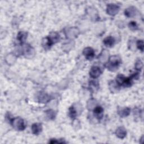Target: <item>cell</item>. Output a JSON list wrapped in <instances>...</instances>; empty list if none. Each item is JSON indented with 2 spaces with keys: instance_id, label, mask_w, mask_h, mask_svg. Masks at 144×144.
<instances>
[{
  "instance_id": "cell-11",
  "label": "cell",
  "mask_w": 144,
  "mask_h": 144,
  "mask_svg": "<svg viewBox=\"0 0 144 144\" xmlns=\"http://www.w3.org/2000/svg\"><path fill=\"white\" fill-rule=\"evenodd\" d=\"M137 47L138 48L140 49V50H141L142 51H143V41L142 40H139L137 42Z\"/></svg>"
},
{
  "instance_id": "cell-1",
  "label": "cell",
  "mask_w": 144,
  "mask_h": 144,
  "mask_svg": "<svg viewBox=\"0 0 144 144\" xmlns=\"http://www.w3.org/2000/svg\"><path fill=\"white\" fill-rule=\"evenodd\" d=\"M119 64H120V59H118L117 56H112L110 58V61L109 62L108 68L109 70L110 69V68H112V69H111L110 71H113L115 69L118 68V67Z\"/></svg>"
},
{
  "instance_id": "cell-10",
  "label": "cell",
  "mask_w": 144,
  "mask_h": 144,
  "mask_svg": "<svg viewBox=\"0 0 144 144\" xmlns=\"http://www.w3.org/2000/svg\"><path fill=\"white\" fill-rule=\"evenodd\" d=\"M130 109L128 108H125L124 109H123L122 111H121V116L122 117H126V116H127L128 115L130 114Z\"/></svg>"
},
{
  "instance_id": "cell-6",
  "label": "cell",
  "mask_w": 144,
  "mask_h": 144,
  "mask_svg": "<svg viewBox=\"0 0 144 144\" xmlns=\"http://www.w3.org/2000/svg\"><path fill=\"white\" fill-rule=\"evenodd\" d=\"M114 42H115V40L114 38H113L111 36L105 38L104 40V43L106 45V46L112 47L114 44Z\"/></svg>"
},
{
  "instance_id": "cell-5",
  "label": "cell",
  "mask_w": 144,
  "mask_h": 144,
  "mask_svg": "<svg viewBox=\"0 0 144 144\" xmlns=\"http://www.w3.org/2000/svg\"><path fill=\"white\" fill-rule=\"evenodd\" d=\"M32 130L34 134L38 135L42 131V126L39 123H35L32 125Z\"/></svg>"
},
{
  "instance_id": "cell-12",
  "label": "cell",
  "mask_w": 144,
  "mask_h": 144,
  "mask_svg": "<svg viewBox=\"0 0 144 144\" xmlns=\"http://www.w3.org/2000/svg\"><path fill=\"white\" fill-rule=\"evenodd\" d=\"M130 28L131 29H135L137 27V25H136V23L135 22H130Z\"/></svg>"
},
{
  "instance_id": "cell-2",
  "label": "cell",
  "mask_w": 144,
  "mask_h": 144,
  "mask_svg": "<svg viewBox=\"0 0 144 144\" xmlns=\"http://www.w3.org/2000/svg\"><path fill=\"white\" fill-rule=\"evenodd\" d=\"M13 125L14 127L19 130L23 131L25 129V125L24 123V121L21 118H16L13 121Z\"/></svg>"
},
{
  "instance_id": "cell-3",
  "label": "cell",
  "mask_w": 144,
  "mask_h": 144,
  "mask_svg": "<svg viewBox=\"0 0 144 144\" xmlns=\"http://www.w3.org/2000/svg\"><path fill=\"white\" fill-rule=\"evenodd\" d=\"M83 54L87 59H92L93 56L95 52L93 49L91 47H87L84 49Z\"/></svg>"
},
{
  "instance_id": "cell-7",
  "label": "cell",
  "mask_w": 144,
  "mask_h": 144,
  "mask_svg": "<svg viewBox=\"0 0 144 144\" xmlns=\"http://www.w3.org/2000/svg\"><path fill=\"white\" fill-rule=\"evenodd\" d=\"M116 134L118 137L121 138H123L126 136V132L124 128H122V127H120V128H119L117 130Z\"/></svg>"
},
{
  "instance_id": "cell-9",
  "label": "cell",
  "mask_w": 144,
  "mask_h": 144,
  "mask_svg": "<svg viewBox=\"0 0 144 144\" xmlns=\"http://www.w3.org/2000/svg\"><path fill=\"white\" fill-rule=\"evenodd\" d=\"M102 112H103V109L101 106H97L94 109V113L98 118L102 117Z\"/></svg>"
},
{
  "instance_id": "cell-8",
  "label": "cell",
  "mask_w": 144,
  "mask_h": 144,
  "mask_svg": "<svg viewBox=\"0 0 144 144\" xmlns=\"http://www.w3.org/2000/svg\"><path fill=\"white\" fill-rule=\"evenodd\" d=\"M27 33L24 32H20L18 34V39L20 42H24L27 38Z\"/></svg>"
},
{
  "instance_id": "cell-4",
  "label": "cell",
  "mask_w": 144,
  "mask_h": 144,
  "mask_svg": "<svg viewBox=\"0 0 144 144\" xmlns=\"http://www.w3.org/2000/svg\"><path fill=\"white\" fill-rule=\"evenodd\" d=\"M101 71L100 68H98L97 67H93L91 68V71L90 72V75L91 76V77L94 78H96L98 77H99L101 75Z\"/></svg>"
}]
</instances>
